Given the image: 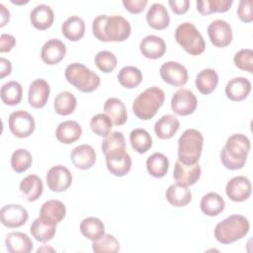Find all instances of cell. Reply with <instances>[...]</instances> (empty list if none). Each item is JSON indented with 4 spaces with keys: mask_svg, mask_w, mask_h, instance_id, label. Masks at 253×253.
<instances>
[{
    "mask_svg": "<svg viewBox=\"0 0 253 253\" xmlns=\"http://www.w3.org/2000/svg\"><path fill=\"white\" fill-rule=\"evenodd\" d=\"M33 163L31 152L24 148L15 150L11 155V167L16 173H23L28 170Z\"/></svg>",
    "mask_w": 253,
    "mask_h": 253,
    "instance_id": "7bdbcfd3",
    "label": "cell"
},
{
    "mask_svg": "<svg viewBox=\"0 0 253 253\" xmlns=\"http://www.w3.org/2000/svg\"><path fill=\"white\" fill-rule=\"evenodd\" d=\"M108 170L117 177L126 175L131 168V158L126 150V146H117L104 153Z\"/></svg>",
    "mask_w": 253,
    "mask_h": 253,
    "instance_id": "ba28073f",
    "label": "cell"
},
{
    "mask_svg": "<svg viewBox=\"0 0 253 253\" xmlns=\"http://www.w3.org/2000/svg\"><path fill=\"white\" fill-rule=\"evenodd\" d=\"M164 91L156 86L141 92L132 103V112L141 121L152 119L164 103Z\"/></svg>",
    "mask_w": 253,
    "mask_h": 253,
    "instance_id": "277c9868",
    "label": "cell"
},
{
    "mask_svg": "<svg viewBox=\"0 0 253 253\" xmlns=\"http://www.w3.org/2000/svg\"><path fill=\"white\" fill-rule=\"evenodd\" d=\"M92 249L96 253H116L120 251V243L114 235L104 233L101 237L92 241Z\"/></svg>",
    "mask_w": 253,
    "mask_h": 253,
    "instance_id": "b9f144b4",
    "label": "cell"
},
{
    "mask_svg": "<svg viewBox=\"0 0 253 253\" xmlns=\"http://www.w3.org/2000/svg\"><path fill=\"white\" fill-rule=\"evenodd\" d=\"M198 106L196 95L189 89L177 90L171 99V109L178 116H189L193 114Z\"/></svg>",
    "mask_w": 253,
    "mask_h": 253,
    "instance_id": "30bf717a",
    "label": "cell"
},
{
    "mask_svg": "<svg viewBox=\"0 0 253 253\" xmlns=\"http://www.w3.org/2000/svg\"><path fill=\"white\" fill-rule=\"evenodd\" d=\"M95 65L104 73H110L115 70L118 64L117 56L109 50H101L97 52L94 58Z\"/></svg>",
    "mask_w": 253,
    "mask_h": 253,
    "instance_id": "f6af8a7d",
    "label": "cell"
},
{
    "mask_svg": "<svg viewBox=\"0 0 253 253\" xmlns=\"http://www.w3.org/2000/svg\"><path fill=\"white\" fill-rule=\"evenodd\" d=\"M104 111L115 126H123L127 121L126 108L119 98H108L104 104Z\"/></svg>",
    "mask_w": 253,
    "mask_h": 253,
    "instance_id": "4316f807",
    "label": "cell"
},
{
    "mask_svg": "<svg viewBox=\"0 0 253 253\" xmlns=\"http://www.w3.org/2000/svg\"><path fill=\"white\" fill-rule=\"evenodd\" d=\"M129 142L131 147L137 153H145L152 146V138L144 128H134L129 133Z\"/></svg>",
    "mask_w": 253,
    "mask_h": 253,
    "instance_id": "ab89813d",
    "label": "cell"
},
{
    "mask_svg": "<svg viewBox=\"0 0 253 253\" xmlns=\"http://www.w3.org/2000/svg\"><path fill=\"white\" fill-rule=\"evenodd\" d=\"M80 231L87 239L94 241L105 233V225L100 218L89 216L80 222Z\"/></svg>",
    "mask_w": 253,
    "mask_h": 253,
    "instance_id": "74e56055",
    "label": "cell"
},
{
    "mask_svg": "<svg viewBox=\"0 0 253 253\" xmlns=\"http://www.w3.org/2000/svg\"><path fill=\"white\" fill-rule=\"evenodd\" d=\"M122 3L126 8V10H127L129 13L139 14L145 9L148 1L147 0H123Z\"/></svg>",
    "mask_w": 253,
    "mask_h": 253,
    "instance_id": "681fc988",
    "label": "cell"
},
{
    "mask_svg": "<svg viewBox=\"0 0 253 253\" xmlns=\"http://www.w3.org/2000/svg\"><path fill=\"white\" fill-rule=\"evenodd\" d=\"M82 134L80 125L75 121H64L60 123L55 130L56 139L64 144H71L77 141Z\"/></svg>",
    "mask_w": 253,
    "mask_h": 253,
    "instance_id": "d4e9b609",
    "label": "cell"
},
{
    "mask_svg": "<svg viewBox=\"0 0 253 253\" xmlns=\"http://www.w3.org/2000/svg\"><path fill=\"white\" fill-rule=\"evenodd\" d=\"M250 228L248 219L241 214H232L214 227V237L221 244H230L243 238Z\"/></svg>",
    "mask_w": 253,
    "mask_h": 253,
    "instance_id": "3957f363",
    "label": "cell"
},
{
    "mask_svg": "<svg viewBox=\"0 0 253 253\" xmlns=\"http://www.w3.org/2000/svg\"><path fill=\"white\" fill-rule=\"evenodd\" d=\"M70 159L76 168L87 170L95 164L96 152L91 145L80 144L71 150Z\"/></svg>",
    "mask_w": 253,
    "mask_h": 253,
    "instance_id": "44dd1931",
    "label": "cell"
},
{
    "mask_svg": "<svg viewBox=\"0 0 253 253\" xmlns=\"http://www.w3.org/2000/svg\"><path fill=\"white\" fill-rule=\"evenodd\" d=\"M251 143L249 138L242 133L230 135L220 151V161L226 169L239 170L247 159Z\"/></svg>",
    "mask_w": 253,
    "mask_h": 253,
    "instance_id": "7a4b0ae2",
    "label": "cell"
},
{
    "mask_svg": "<svg viewBox=\"0 0 253 253\" xmlns=\"http://www.w3.org/2000/svg\"><path fill=\"white\" fill-rule=\"evenodd\" d=\"M8 125L11 132L19 138L29 137L36 128L34 117L23 110H18L10 114Z\"/></svg>",
    "mask_w": 253,
    "mask_h": 253,
    "instance_id": "9c48e42d",
    "label": "cell"
},
{
    "mask_svg": "<svg viewBox=\"0 0 253 253\" xmlns=\"http://www.w3.org/2000/svg\"><path fill=\"white\" fill-rule=\"evenodd\" d=\"M66 215L65 205L59 200H48L42 204L40 210L39 217L52 225L59 223Z\"/></svg>",
    "mask_w": 253,
    "mask_h": 253,
    "instance_id": "e0dca14e",
    "label": "cell"
},
{
    "mask_svg": "<svg viewBox=\"0 0 253 253\" xmlns=\"http://www.w3.org/2000/svg\"><path fill=\"white\" fill-rule=\"evenodd\" d=\"M165 198L172 206L181 208L187 206L192 201V192L188 189V187L176 183L167 188Z\"/></svg>",
    "mask_w": 253,
    "mask_h": 253,
    "instance_id": "4dcf8cb0",
    "label": "cell"
},
{
    "mask_svg": "<svg viewBox=\"0 0 253 253\" xmlns=\"http://www.w3.org/2000/svg\"><path fill=\"white\" fill-rule=\"evenodd\" d=\"M208 35L211 42L216 47H225L232 42L231 26L224 20H214L208 26Z\"/></svg>",
    "mask_w": 253,
    "mask_h": 253,
    "instance_id": "4fadbf2b",
    "label": "cell"
},
{
    "mask_svg": "<svg viewBox=\"0 0 253 253\" xmlns=\"http://www.w3.org/2000/svg\"><path fill=\"white\" fill-rule=\"evenodd\" d=\"M200 208L203 213H205L206 215L216 216L223 211L225 208V203L219 194L210 192L202 198Z\"/></svg>",
    "mask_w": 253,
    "mask_h": 253,
    "instance_id": "d6a6232c",
    "label": "cell"
},
{
    "mask_svg": "<svg viewBox=\"0 0 253 253\" xmlns=\"http://www.w3.org/2000/svg\"><path fill=\"white\" fill-rule=\"evenodd\" d=\"M252 191L250 180L244 176H235L231 178L225 186L226 196L233 202H243L247 200Z\"/></svg>",
    "mask_w": 253,
    "mask_h": 253,
    "instance_id": "2e32d148",
    "label": "cell"
},
{
    "mask_svg": "<svg viewBox=\"0 0 253 253\" xmlns=\"http://www.w3.org/2000/svg\"><path fill=\"white\" fill-rule=\"evenodd\" d=\"M112 120L106 114H97L90 120V127L92 131L99 136H108L113 127Z\"/></svg>",
    "mask_w": 253,
    "mask_h": 253,
    "instance_id": "ee69618b",
    "label": "cell"
},
{
    "mask_svg": "<svg viewBox=\"0 0 253 253\" xmlns=\"http://www.w3.org/2000/svg\"><path fill=\"white\" fill-rule=\"evenodd\" d=\"M77 106L76 97L69 91L58 93L53 101V108L56 114L60 116H68L72 114Z\"/></svg>",
    "mask_w": 253,
    "mask_h": 253,
    "instance_id": "d590c367",
    "label": "cell"
},
{
    "mask_svg": "<svg viewBox=\"0 0 253 253\" xmlns=\"http://www.w3.org/2000/svg\"><path fill=\"white\" fill-rule=\"evenodd\" d=\"M232 3V0H199L197 1V10L204 16L212 13H224L230 9Z\"/></svg>",
    "mask_w": 253,
    "mask_h": 253,
    "instance_id": "60d3db41",
    "label": "cell"
},
{
    "mask_svg": "<svg viewBox=\"0 0 253 253\" xmlns=\"http://www.w3.org/2000/svg\"><path fill=\"white\" fill-rule=\"evenodd\" d=\"M253 1L241 0L237 8V16L244 23H251L253 21Z\"/></svg>",
    "mask_w": 253,
    "mask_h": 253,
    "instance_id": "c3c4849f",
    "label": "cell"
},
{
    "mask_svg": "<svg viewBox=\"0 0 253 253\" xmlns=\"http://www.w3.org/2000/svg\"><path fill=\"white\" fill-rule=\"evenodd\" d=\"M162 80L174 87H182L188 82V71L186 67L177 61H166L159 69Z\"/></svg>",
    "mask_w": 253,
    "mask_h": 253,
    "instance_id": "8fae6325",
    "label": "cell"
},
{
    "mask_svg": "<svg viewBox=\"0 0 253 253\" xmlns=\"http://www.w3.org/2000/svg\"><path fill=\"white\" fill-rule=\"evenodd\" d=\"M16 45V39L9 34H2L0 37V52H9Z\"/></svg>",
    "mask_w": 253,
    "mask_h": 253,
    "instance_id": "816d5d0a",
    "label": "cell"
},
{
    "mask_svg": "<svg viewBox=\"0 0 253 253\" xmlns=\"http://www.w3.org/2000/svg\"><path fill=\"white\" fill-rule=\"evenodd\" d=\"M11 2L13 3V4H18V5H20V4H26V3H28L29 1L27 0V1H23V2H17V1H14V0H11Z\"/></svg>",
    "mask_w": 253,
    "mask_h": 253,
    "instance_id": "11a10c76",
    "label": "cell"
},
{
    "mask_svg": "<svg viewBox=\"0 0 253 253\" xmlns=\"http://www.w3.org/2000/svg\"><path fill=\"white\" fill-rule=\"evenodd\" d=\"M64 75L68 83L83 93H91L95 91L101 83V79L97 73L78 62H73L67 65Z\"/></svg>",
    "mask_w": 253,
    "mask_h": 253,
    "instance_id": "5b68a950",
    "label": "cell"
},
{
    "mask_svg": "<svg viewBox=\"0 0 253 253\" xmlns=\"http://www.w3.org/2000/svg\"><path fill=\"white\" fill-rule=\"evenodd\" d=\"M42 250H47V251H48V250H51V251H54L52 248H46V247L43 248V247H42V248H39V249H38V252H41V251H42Z\"/></svg>",
    "mask_w": 253,
    "mask_h": 253,
    "instance_id": "9f6ffc18",
    "label": "cell"
},
{
    "mask_svg": "<svg viewBox=\"0 0 253 253\" xmlns=\"http://www.w3.org/2000/svg\"><path fill=\"white\" fill-rule=\"evenodd\" d=\"M43 185L42 179L34 174L28 175L20 183V192L28 202L37 201L42 194Z\"/></svg>",
    "mask_w": 253,
    "mask_h": 253,
    "instance_id": "83f0119b",
    "label": "cell"
},
{
    "mask_svg": "<svg viewBox=\"0 0 253 253\" xmlns=\"http://www.w3.org/2000/svg\"><path fill=\"white\" fill-rule=\"evenodd\" d=\"M92 32L100 42H124L130 36L131 27L120 15H99L93 20Z\"/></svg>",
    "mask_w": 253,
    "mask_h": 253,
    "instance_id": "6da1fadb",
    "label": "cell"
},
{
    "mask_svg": "<svg viewBox=\"0 0 253 253\" xmlns=\"http://www.w3.org/2000/svg\"><path fill=\"white\" fill-rule=\"evenodd\" d=\"M147 172L154 178L164 177L169 169V160L161 152H154L146 159Z\"/></svg>",
    "mask_w": 253,
    "mask_h": 253,
    "instance_id": "836d02e7",
    "label": "cell"
},
{
    "mask_svg": "<svg viewBox=\"0 0 253 253\" xmlns=\"http://www.w3.org/2000/svg\"><path fill=\"white\" fill-rule=\"evenodd\" d=\"M50 87L49 84L42 78L34 80L29 87L28 101L31 107L41 109L45 106L49 98Z\"/></svg>",
    "mask_w": 253,
    "mask_h": 253,
    "instance_id": "ac0fdd59",
    "label": "cell"
},
{
    "mask_svg": "<svg viewBox=\"0 0 253 253\" xmlns=\"http://www.w3.org/2000/svg\"><path fill=\"white\" fill-rule=\"evenodd\" d=\"M30 232L37 241L47 242L54 237L56 232V225L48 224L38 217L32 222L30 226Z\"/></svg>",
    "mask_w": 253,
    "mask_h": 253,
    "instance_id": "f35d334b",
    "label": "cell"
},
{
    "mask_svg": "<svg viewBox=\"0 0 253 253\" xmlns=\"http://www.w3.org/2000/svg\"><path fill=\"white\" fill-rule=\"evenodd\" d=\"M117 146H126V139L123 132L121 131H113L108 136H106L102 141L101 149L103 153H105L109 149Z\"/></svg>",
    "mask_w": 253,
    "mask_h": 253,
    "instance_id": "7dc6e473",
    "label": "cell"
},
{
    "mask_svg": "<svg viewBox=\"0 0 253 253\" xmlns=\"http://www.w3.org/2000/svg\"><path fill=\"white\" fill-rule=\"evenodd\" d=\"M201 174L202 169L198 162L194 164H185L180 160H177L174 166L173 178L177 184L189 187L198 182Z\"/></svg>",
    "mask_w": 253,
    "mask_h": 253,
    "instance_id": "9a60e30c",
    "label": "cell"
},
{
    "mask_svg": "<svg viewBox=\"0 0 253 253\" xmlns=\"http://www.w3.org/2000/svg\"><path fill=\"white\" fill-rule=\"evenodd\" d=\"M180 126L179 120L170 114L162 116L154 125V132L160 139H169L174 136Z\"/></svg>",
    "mask_w": 253,
    "mask_h": 253,
    "instance_id": "f1b7e54d",
    "label": "cell"
},
{
    "mask_svg": "<svg viewBox=\"0 0 253 253\" xmlns=\"http://www.w3.org/2000/svg\"><path fill=\"white\" fill-rule=\"evenodd\" d=\"M204 136L195 128L186 129L178 139V160L185 164L197 163L202 155Z\"/></svg>",
    "mask_w": 253,
    "mask_h": 253,
    "instance_id": "8992f818",
    "label": "cell"
},
{
    "mask_svg": "<svg viewBox=\"0 0 253 253\" xmlns=\"http://www.w3.org/2000/svg\"><path fill=\"white\" fill-rule=\"evenodd\" d=\"M28 218V211L18 204L6 205L0 211L1 223L8 228L20 227L27 222Z\"/></svg>",
    "mask_w": 253,
    "mask_h": 253,
    "instance_id": "5bb4252c",
    "label": "cell"
},
{
    "mask_svg": "<svg viewBox=\"0 0 253 253\" xmlns=\"http://www.w3.org/2000/svg\"><path fill=\"white\" fill-rule=\"evenodd\" d=\"M31 24L40 31H44L51 27L54 21L52 9L45 4L37 5L30 13Z\"/></svg>",
    "mask_w": 253,
    "mask_h": 253,
    "instance_id": "603a6c76",
    "label": "cell"
},
{
    "mask_svg": "<svg viewBox=\"0 0 253 253\" xmlns=\"http://www.w3.org/2000/svg\"><path fill=\"white\" fill-rule=\"evenodd\" d=\"M5 245L10 253H29L34 244L32 239L24 232H10L6 235Z\"/></svg>",
    "mask_w": 253,
    "mask_h": 253,
    "instance_id": "484cf974",
    "label": "cell"
},
{
    "mask_svg": "<svg viewBox=\"0 0 253 253\" xmlns=\"http://www.w3.org/2000/svg\"><path fill=\"white\" fill-rule=\"evenodd\" d=\"M175 40L191 55L202 54L206 49V42L202 34L190 22H184L176 28Z\"/></svg>",
    "mask_w": 253,
    "mask_h": 253,
    "instance_id": "52a82bcc",
    "label": "cell"
},
{
    "mask_svg": "<svg viewBox=\"0 0 253 253\" xmlns=\"http://www.w3.org/2000/svg\"><path fill=\"white\" fill-rule=\"evenodd\" d=\"M141 54L149 59H157L164 55L166 51V43L161 37L148 35L139 42Z\"/></svg>",
    "mask_w": 253,
    "mask_h": 253,
    "instance_id": "ffe728a7",
    "label": "cell"
},
{
    "mask_svg": "<svg viewBox=\"0 0 253 253\" xmlns=\"http://www.w3.org/2000/svg\"><path fill=\"white\" fill-rule=\"evenodd\" d=\"M251 91V82L242 76L230 79L225 86L226 97L234 102L243 101Z\"/></svg>",
    "mask_w": 253,
    "mask_h": 253,
    "instance_id": "7402d4cb",
    "label": "cell"
},
{
    "mask_svg": "<svg viewBox=\"0 0 253 253\" xmlns=\"http://www.w3.org/2000/svg\"><path fill=\"white\" fill-rule=\"evenodd\" d=\"M233 62L237 68L249 73L253 72V50L243 48L238 50L233 57Z\"/></svg>",
    "mask_w": 253,
    "mask_h": 253,
    "instance_id": "bcb514c9",
    "label": "cell"
},
{
    "mask_svg": "<svg viewBox=\"0 0 253 253\" xmlns=\"http://www.w3.org/2000/svg\"><path fill=\"white\" fill-rule=\"evenodd\" d=\"M168 3L171 10L177 15L185 14L190 8L189 0H170Z\"/></svg>",
    "mask_w": 253,
    "mask_h": 253,
    "instance_id": "f907efd6",
    "label": "cell"
},
{
    "mask_svg": "<svg viewBox=\"0 0 253 253\" xmlns=\"http://www.w3.org/2000/svg\"><path fill=\"white\" fill-rule=\"evenodd\" d=\"M146 22L154 30H164L170 24V17L167 9L160 3H153L146 13Z\"/></svg>",
    "mask_w": 253,
    "mask_h": 253,
    "instance_id": "cb8c5ba5",
    "label": "cell"
},
{
    "mask_svg": "<svg viewBox=\"0 0 253 253\" xmlns=\"http://www.w3.org/2000/svg\"><path fill=\"white\" fill-rule=\"evenodd\" d=\"M62 35L71 42L81 40L85 35V22L78 16H70L61 25Z\"/></svg>",
    "mask_w": 253,
    "mask_h": 253,
    "instance_id": "f546056e",
    "label": "cell"
},
{
    "mask_svg": "<svg viewBox=\"0 0 253 253\" xmlns=\"http://www.w3.org/2000/svg\"><path fill=\"white\" fill-rule=\"evenodd\" d=\"M0 97L5 105L16 106L22 100L23 87L19 82L15 80L8 81L2 85Z\"/></svg>",
    "mask_w": 253,
    "mask_h": 253,
    "instance_id": "e575fe53",
    "label": "cell"
},
{
    "mask_svg": "<svg viewBox=\"0 0 253 253\" xmlns=\"http://www.w3.org/2000/svg\"><path fill=\"white\" fill-rule=\"evenodd\" d=\"M195 84L202 94L209 95L215 90L218 84V74L211 68L203 69L197 74Z\"/></svg>",
    "mask_w": 253,
    "mask_h": 253,
    "instance_id": "1f68e13d",
    "label": "cell"
},
{
    "mask_svg": "<svg viewBox=\"0 0 253 253\" xmlns=\"http://www.w3.org/2000/svg\"><path fill=\"white\" fill-rule=\"evenodd\" d=\"M0 65H1V70H0V78H4L8 75H10L12 71V64L10 60L1 57L0 58Z\"/></svg>",
    "mask_w": 253,
    "mask_h": 253,
    "instance_id": "f5cc1de1",
    "label": "cell"
},
{
    "mask_svg": "<svg viewBox=\"0 0 253 253\" xmlns=\"http://www.w3.org/2000/svg\"><path fill=\"white\" fill-rule=\"evenodd\" d=\"M66 54L65 44L58 39H50L46 41L41 50L42 60L48 65L59 63Z\"/></svg>",
    "mask_w": 253,
    "mask_h": 253,
    "instance_id": "d6986e66",
    "label": "cell"
},
{
    "mask_svg": "<svg viewBox=\"0 0 253 253\" xmlns=\"http://www.w3.org/2000/svg\"><path fill=\"white\" fill-rule=\"evenodd\" d=\"M118 81L123 87L133 89L141 83L142 73L139 68L132 65H126L119 71Z\"/></svg>",
    "mask_w": 253,
    "mask_h": 253,
    "instance_id": "8d00e7d4",
    "label": "cell"
},
{
    "mask_svg": "<svg viewBox=\"0 0 253 253\" xmlns=\"http://www.w3.org/2000/svg\"><path fill=\"white\" fill-rule=\"evenodd\" d=\"M0 15H1L0 27H4L10 21V12L5 7L4 4H0Z\"/></svg>",
    "mask_w": 253,
    "mask_h": 253,
    "instance_id": "db71d44e",
    "label": "cell"
},
{
    "mask_svg": "<svg viewBox=\"0 0 253 253\" xmlns=\"http://www.w3.org/2000/svg\"><path fill=\"white\" fill-rule=\"evenodd\" d=\"M45 181L50 191L61 193L71 186L72 174L65 166L55 165L47 171Z\"/></svg>",
    "mask_w": 253,
    "mask_h": 253,
    "instance_id": "7c38bea8",
    "label": "cell"
}]
</instances>
